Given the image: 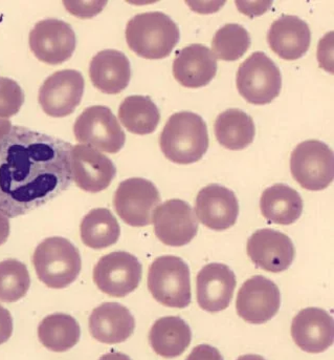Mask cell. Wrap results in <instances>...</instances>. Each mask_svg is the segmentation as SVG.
I'll return each instance as SVG.
<instances>
[{
    "instance_id": "1",
    "label": "cell",
    "mask_w": 334,
    "mask_h": 360,
    "mask_svg": "<svg viewBox=\"0 0 334 360\" xmlns=\"http://www.w3.org/2000/svg\"><path fill=\"white\" fill-rule=\"evenodd\" d=\"M72 148L59 138L12 127L0 141V212L25 216L67 191Z\"/></svg>"
},
{
    "instance_id": "2",
    "label": "cell",
    "mask_w": 334,
    "mask_h": 360,
    "mask_svg": "<svg viewBox=\"0 0 334 360\" xmlns=\"http://www.w3.org/2000/svg\"><path fill=\"white\" fill-rule=\"evenodd\" d=\"M159 145L163 155L176 164H193L202 159L208 148L206 121L192 112L172 115L166 123Z\"/></svg>"
},
{
    "instance_id": "3",
    "label": "cell",
    "mask_w": 334,
    "mask_h": 360,
    "mask_svg": "<svg viewBox=\"0 0 334 360\" xmlns=\"http://www.w3.org/2000/svg\"><path fill=\"white\" fill-rule=\"evenodd\" d=\"M180 39V27L165 13H142L127 23V44L142 58L151 60L167 58Z\"/></svg>"
},
{
    "instance_id": "4",
    "label": "cell",
    "mask_w": 334,
    "mask_h": 360,
    "mask_svg": "<svg viewBox=\"0 0 334 360\" xmlns=\"http://www.w3.org/2000/svg\"><path fill=\"white\" fill-rule=\"evenodd\" d=\"M33 265L38 278L48 288H67L82 268L80 252L72 242L60 236L46 238L36 248Z\"/></svg>"
},
{
    "instance_id": "5",
    "label": "cell",
    "mask_w": 334,
    "mask_h": 360,
    "mask_svg": "<svg viewBox=\"0 0 334 360\" xmlns=\"http://www.w3.org/2000/svg\"><path fill=\"white\" fill-rule=\"evenodd\" d=\"M148 289L159 304L186 308L192 298L189 266L175 255L157 257L149 268Z\"/></svg>"
},
{
    "instance_id": "6",
    "label": "cell",
    "mask_w": 334,
    "mask_h": 360,
    "mask_svg": "<svg viewBox=\"0 0 334 360\" xmlns=\"http://www.w3.org/2000/svg\"><path fill=\"white\" fill-rule=\"evenodd\" d=\"M236 83L240 95L248 103L265 105L280 95L282 75L265 52H256L240 65Z\"/></svg>"
},
{
    "instance_id": "7",
    "label": "cell",
    "mask_w": 334,
    "mask_h": 360,
    "mask_svg": "<svg viewBox=\"0 0 334 360\" xmlns=\"http://www.w3.org/2000/svg\"><path fill=\"white\" fill-rule=\"evenodd\" d=\"M290 172L293 179L307 191L326 189L334 178L333 151L318 140L302 142L291 153Z\"/></svg>"
},
{
    "instance_id": "8",
    "label": "cell",
    "mask_w": 334,
    "mask_h": 360,
    "mask_svg": "<svg viewBox=\"0 0 334 360\" xmlns=\"http://www.w3.org/2000/svg\"><path fill=\"white\" fill-rule=\"evenodd\" d=\"M74 137L81 144L108 153H116L124 147L126 135L109 108L95 105L87 108L76 118Z\"/></svg>"
},
{
    "instance_id": "9",
    "label": "cell",
    "mask_w": 334,
    "mask_h": 360,
    "mask_svg": "<svg viewBox=\"0 0 334 360\" xmlns=\"http://www.w3.org/2000/svg\"><path fill=\"white\" fill-rule=\"evenodd\" d=\"M161 203V193L151 181L131 178L119 185L114 206L119 217L133 227H145L152 221L153 212Z\"/></svg>"
},
{
    "instance_id": "10",
    "label": "cell",
    "mask_w": 334,
    "mask_h": 360,
    "mask_svg": "<svg viewBox=\"0 0 334 360\" xmlns=\"http://www.w3.org/2000/svg\"><path fill=\"white\" fill-rule=\"evenodd\" d=\"M142 267L138 257L126 251L104 255L93 268V282L104 293L124 297L138 288Z\"/></svg>"
},
{
    "instance_id": "11",
    "label": "cell",
    "mask_w": 334,
    "mask_h": 360,
    "mask_svg": "<svg viewBox=\"0 0 334 360\" xmlns=\"http://www.w3.org/2000/svg\"><path fill=\"white\" fill-rule=\"evenodd\" d=\"M29 48L36 58L51 65L72 58L76 50V34L67 22L56 18L36 23L29 36Z\"/></svg>"
},
{
    "instance_id": "12",
    "label": "cell",
    "mask_w": 334,
    "mask_h": 360,
    "mask_svg": "<svg viewBox=\"0 0 334 360\" xmlns=\"http://www.w3.org/2000/svg\"><path fill=\"white\" fill-rule=\"evenodd\" d=\"M155 236L167 246L182 247L192 242L199 232V221L188 202L166 201L153 212Z\"/></svg>"
},
{
    "instance_id": "13",
    "label": "cell",
    "mask_w": 334,
    "mask_h": 360,
    "mask_svg": "<svg viewBox=\"0 0 334 360\" xmlns=\"http://www.w3.org/2000/svg\"><path fill=\"white\" fill-rule=\"evenodd\" d=\"M85 81L74 70H63L51 75L39 89V103L50 117L63 118L74 112L82 101Z\"/></svg>"
},
{
    "instance_id": "14",
    "label": "cell",
    "mask_w": 334,
    "mask_h": 360,
    "mask_svg": "<svg viewBox=\"0 0 334 360\" xmlns=\"http://www.w3.org/2000/svg\"><path fill=\"white\" fill-rule=\"evenodd\" d=\"M70 172L76 186L87 193L105 191L116 178L114 162L88 145L78 144L70 151Z\"/></svg>"
},
{
    "instance_id": "15",
    "label": "cell",
    "mask_w": 334,
    "mask_h": 360,
    "mask_svg": "<svg viewBox=\"0 0 334 360\" xmlns=\"http://www.w3.org/2000/svg\"><path fill=\"white\" fill-rule=\"evenodd\" d=\"M280 306L278 286L261 276H253L244 282L236 300L238 315L253 325L267 323L278 313Z\"/></svg>"
},
{
    "instance_id": "16",
    "label": "cell",
    "mask_w": 334,
    "mask_h": 360,
    "mask_svg": "<svg viewBox=\"0 0 334 360\" xmlns=\"http://www.w3.org/2000/svg\"><path fill=\"white\" fill-rule=\"evenodd\" d=\"M246 251L257 267L272 274L288 269L295 257V245L290 238L268 228L257 230L250 236Z\"/></svg>"
},
{
    "instance_id": "17",
    "label": "cell",
    "mask_w": 334,
    "mask_h": 360,
    "mask_svg": "<svg viewBox=\"0 0 334 360\" xmlns=\"http://www.w3.org/2000/svg\"><path fill=\"white\" fill-rule=\"evenodd\" d=\"M195 212L206 227L223 231L233 227L239 216V203L231 189L219 184L203 187L196 198Z\"/></svg>"
},
{
    "instance_id": "18",
    "label": "cell",
    "mask_w": 334,
    "mask_h": 360,
    "mask_svg": "<svg viewBox=\"0 0 334 360\" xmlns=\"http://www.w3.org/2000/svg\"><path fill=\"white\" fill-rule=\"evenodd\" d=\"M291 336L295 345L305 352H325L333 345V317L323 309H303L293 319Z\"/></svg>"
},
{
    "instance_id": "19",
    "label": "cell",
    "mask_w": 334,
    "mask_h": 360,
    "mask_svg": "<svg viewBox=\"0 0 334 360\" xmlns=\"http://www.w3.org/2000/svg\"><path fill=\"white\" fill-rule=\"evenodd\" d=\"M236 276L225 264L204 266L197 274V302L202 310L215 313L231 304L236 288Z\"/></svg>"
},
{
    "instance_id": "20",
    "label": "cell",
    "mask_w": 334,
    "mask_h": 360,
    "mask_svg": "<svg viewBox=\"0 0 334 360\" xmlns=\"http://www.w3.org/2000/svg\"><path fill=\"white\" fill-rule=\"evenodd\" d=\"M267 41L280 58L297 60L309 50L312 31L303 19L293 15H282L272 22L267 33Z\"/></svg>"
},
{
    "instance_id": "21",
    "label": "cell",
    "mask_w": 334,
    "mask_h": 360,
    "mask_svg": "<svg viewBox=\"0 0 334 360\" xmlns=\"http://www.w3.org/2000/svg\"><path fill=\"white\" fill-rule=\"evenodd\" d=\"M135 329V319L131 311L119 302H104L93 309L89 317L91 336L103 344L126 342Z\"/></svg>"
},
{
    "instance_id": "22",
    "label": "cell",
    "mask_w": 334,
    "mask_h": 360,
    "mask_svg": "<svg viewBox=\"0 0 334 360\" xmlns=\"http://www.w3.org/2000/svg\"><path fill=\"white\" fill-rule=\"evenodd\" d=\"M217 74V60L208 46L195 44L182 49L173 63L174 78L189 89L206 86Z\"/></svg>"
},
{
    "instance_id": "23",
    "label": "cell",
    "mask_w": 334,
    "mask_h": 360,
    "mask_svg": "<svg viewBox=\"0 0 334 360\" xmlns=\"http://www.w3.org/2000/svg\"><path fill=\"white\" fill-rule=\"evenodd\" d=\"M89 76L93 86L102 93L116 95L124 91L131 82V61L120 51H101L91 60Z\"/></svg>"
},
{
    "instance_id": "24",
    "label": "cell",
    "mask_w": 334,
    "mask_h": 360,
    "mask_svg": "<svg viewBox=\"0 0 334 360\" xmlns=\"http://www.w3.org/2000/svg\"><path fill=\"white\" fill-rule=\"evenodd\" d=\"M191 340L190 326L178 316L157 319L149 332V342L153 350L165 359L180 356L190 346Z\"/></svg>"
},
{
    "instance_id": "25",
    "label": "cell",
    "mask_w": 334,
    "mask_h": 360,
    "mask_svg": "<svg viewBox=\"0 0 334 360\" xmlns=\"http://www.w3.org/2000/svg\"><path fill=\"white\" fill-rule=\"evenodd\" d=\"M261 212L270 223L291 225L303 212V200L295 189L286 184H274L263 191Z\"/></svg>"
},
{
    "instance_id": "26",
    "label": "cell",
    "mask_w": 334,
    "mask_h": 360,
    "mask_svg": "<svg viewBox=\"0 0 334 360\" xmlns=\"http://www.w3.org/2000/svg\"><path fill=\"white\" fill-rule=\"evenodd\" d=\"M214 131L219 144L231 150H241L254 141L256 127L250 115L229 108L217 117Z\"/></svg>"
},
{
    "instance_id": "27",
    "label": "cell",
    "mask_w": 334,
    "mask_h": 360,
    "mask_svg": "<svg viewBox=\"0 0 334 360\" xmlns=\"http://www.w3.org/2000/svg\"><path fill=\"white\" fill-rule=\"evenodd\" d=\"M38 338L48 350L67 352L80 340V326L72 315L55 313L42 319L38 327Z\"/></svg>"
},
{
    "instance_id": "28",
    "label": "cell",
    "mask_w": 334,
    "mask_h": 360,
    "mask_svg": "<svg viewBox=\"0 0 334 360\" xmlns=\"http://www.w3.org/2000/svg\"><path fill=\"white\" fill-rule=\"evenodd\" d=\"M119 119L131 133L149 135L156 131L161 121V112L148 96H129L121 103Z\"/></svg>"
},
{
    "instance_id": "29",
    "label": "cell",
    "mask_w": 334,
    "mask_h": 360,
    "mask_svg": "<svg viewBox=\"0 0 334 360\" xmlns=\"http://www.w3.org/2000/svg\"><path fill=\"white\" fill-rule=\"evenodd\" d=\"M80 233L84 245L100 250L118 242L121 227L118 219L109 210L95 208L83 217Z\"/></svg>"
},
{
    "instance_id": "30",
    "label": "cell",
    "mask_w": 334,
    "mask_h": 360,
    "mask_svg": "<svg viewBox=\"0 0 334 360\" xmlns=\"http://www.w3.org/2000/svg\"><path fill=\"white\" fill-rule=\"evenodd\" d=\"M250 44L252 39L248 30L238 23H229L215 33L212 46L217 58L236 61L244 56Z\"/></svg>"
},
{
    "instance_id": "31",
    "label": "cell",
    "mask_w": 334,
    "mask_h": 360,
    "mask_svg": "<svg viewBox=\"0 0 334 360\" xmlns=\"http://www.w3.org/2000/svg\"><path fill=\"white\" fill-rule=\"evenodd\" d=\"M31 286L27 266L17 259L0 262V302H16Z\"/></svg>"
},
{
    "instance_id": "32",
    "label": "cell",
    "mask_w": 334,
    "mask_h": 360,
    "mask_svg": "<svg viewBox=\"0 0 334 360\" xmlns=\"http://www.w3.org/2000/svg\"><path fill=\"white\" fill-rule=\"evenodd\" d=\"M25 102V94L16 81L0 78V117L10 118L20 110Z\"/></svg>"
},
{
    "instance_id": "33",
    "label": "cell",
    "mask_w": 334,
    "mask_h": 360,
    "mask_svg": "<svg viewBox=\"0 0 334 360\" xmlns=\"http://www.w3.org/2000/svg\"><path fill=\"white\" fill-rule=\"evenodd\" d=\"M186 360H225L218 350L210 345H199L193 349Z\"/></svg>"
},
{
    "instance_id": "34",
    "label": "cell",
    "mask_w": 334,
    "mask_h": 360,
    "mask_svg": "<svg viewBox=\"0 0 334 360\" xmlns=\"http://www.w3.org/2000/svg\"><path fill=\"white\" fill-rule=\"evenodd\" d=\"M13 333V319L8 310L0 304V345L10 340Z\"/></svg>"
},
{
    "instance_id": "35",
    "label": "cell",
    "mask_w": 334,
    "mask_h": 360,
    "mask_svg": "<svg viewBox=\"0 0 334 360\" xmlns=\"http://www.w3.org/2000/svg\"><path fill=\"white\" fill-rule=\"evenodd\" d=\"M10 236V221L8 217L0 212V246L4 245Z\"/></svg>"
},
{
    "instance_id": "36",
    "label": "cell",
    "mask_w": 334,
    "mask_h": 360,
    "mask_svg": "<svg viewBox=\"0 0 334 360\" xmlns=\"http://www.w3.org/2000/svg\"><path fill=\"white\" fill-rule=\"evenodd\" d=\"M12 129V123L6 119H0V141L10 133Z\"/></svg>"
},
{
    "instance_id": "37",
    "label": "cell",
    "mask_w": 334,
    "mask_h": 360,
    "mask_svg": "<svg viewBox=\"0 0 334 360\" xmlns=\"http://www.w3.org/2000/svg\"><path fill=\"white\" fill-rule=\"evenodd\" d=\"M99 360H133L128 355L120 352H110L103 355Z\"/></svg>"
},
{
    "instance_id": "38",
    "label": "cell",
    "mask_w": 334,
    "mask_h": 360,
    "mask_svg": "<svg viewBox=\"0 0 334 360\" xmlns=\"http://www.w3.org/2000/svg\"><path fill=\"white\" fill-rule=\"evenodd\" d=\"M237 360H267V359H263V357L260 356V355L248 354V355H243V356H240L239 359H238Z\"/></svg>"
}]
</instances>
